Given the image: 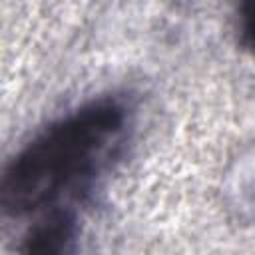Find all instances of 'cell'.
Returning <instances> with one entry per match:
<instances>
[{
    "label": "cell",
    "instance_id": "cell-1",
    "mask_svg": "<svg viewBox=\"0 0 255 255\" xmlns=\"http://www.w3.org/2000/svg\"><path fill=\"white\" fill-rule=\"evenodd\" d=\"M124 124L126 110L114 100L92 102L50 124L8 165L4 209L22 215L78 191L110 157Z\"/></svg>",
    "mask_w": 255,
    "mask_h": 255
},
{
    "label": "cell",
    "instance_id": "cell-2",
    "mask_svg": "<svg viewBox=\"0 0 255 255\" xmlns=\"http://www.w3.org/2000/svg\"><path fill=\"white\" fill-rule=\"evenodd\" d=\"M74 243L76 215L68 209H54L30 229L22 255H72Z\"/></svg>",
    "mask_w": 255,
    "mask_h": 255
},
{
    "label": "cell",
    "instance_id": "cell-3",
    "mask_svg": "<svg viewBox=\"0 0 255 255\" xmlns=\"http://www.w3.org/2000/svg\"><path fill=\"white\" fill-rule=\"evenodd\" d=\"M241 38L247 48L255 52V2H249L241 10Z\"/></svg>",
    "mask_w": 255,
    "mask_h": 255
}]
</instances>
